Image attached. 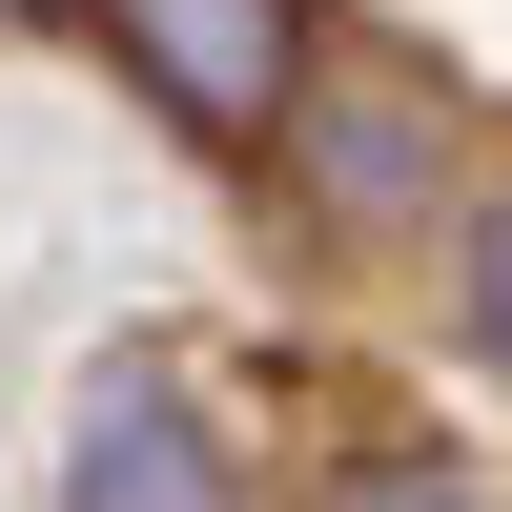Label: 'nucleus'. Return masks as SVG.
<instances>
[{
	"instance_id": "obj_1",
	"label": "nucleus",
	"mask_w": 512,
	"mask_h": 512,
	"mask_svg": "<svg viewBox=\"0 0 512 512\" xmlns=\"http://www.w3.org/2000/svg\"><path fill=\"white\" fill-rule=\"evenodd\" d=\"M103 41L185 144H267L308 103V0H103Z\"/></svg>"
},
{
	"instance_id": "obj_2",
	"label": "nucleus",
	"mask_w": 512,
	"mask_h": 512,
	"mask_svg": "<svg viewBox=\"0 0 512 512\" xmlns=\"http://www.w3.org/2000/svg\"><path fill=\"white\" fill-rule=\"evenodd\" d=\"M62 512H246V472L205 451V410L164 369H103L82 390V451H62Z\"/></svg>"
},
{
	"instance_id": "obj_6",
	"label": "nucleus",
	"mask_w": 512,
	"mask_h": 512,
	"mask_svg": "<svg viewBox=\"0 0 512 512\" xmlns=\"http://www.w3.org/2000/svg\"><path fill=\"white\" fill-rule=\"evenodd\" d=\"M0 21H41V0H0Z\"/></svg>"
},
{
	"instance_id": "obj_5",
	"label": "nucleus",
	"mask_w": 512,
	"mask_h": 512,
	"mask_svg": "<svg viewBox=\"0 0 512 512\" xmlns=\"http://www.w3.org/2000/svg\"><path fill=\"white\" fill-rule=\"evenodd\" d=\"M451 328L512 369V205H472V246H451Z\"/></svg>"
},
{
	"instance_id": "obj_4",
	"label": "nucleus",
	"mask_w": 512,
	"mask_h": 512,
	"mask_svg": "<svg viewBox=\"0 0 512 512\" xmlns=\"http://www.w3.org/2000/svg\"><path fill=\"white\" fill-rule=\"evenodd\" d=\"M328 512H492L451 451H369V472H328Z\"/></svg>"
},
{
	"instance_id": "obj_3",
	"label": "nucleus",
	"mask_w": 512,
	"mask_h": 512,
	"mask_svg": "<svg viewBox=\"0 0 512 512\" xmlns=\"http://www.w3.org/2000/svg\"><path fill=\"white\" fill-rule=\"evenodd\" d=\"M287 164H308L349 226H431V123L410 103H287Z\"/></svg>"
}]
</instances>
